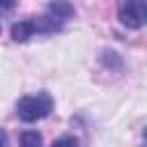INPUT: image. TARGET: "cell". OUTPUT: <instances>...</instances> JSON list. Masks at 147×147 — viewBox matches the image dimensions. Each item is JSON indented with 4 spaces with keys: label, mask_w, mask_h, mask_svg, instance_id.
<instances>
[{
    "label": "cell",
    "mask_w": 147,
    "mask_h": 147,
    "mask_svg": "<svg viewBox=\"0 0 147 147\" xmlns=\"http://www.w3.org/2000/svg\"><path fill=\"white\" fill-rule=\"evenodd\" d=\"M46 14H51L53 18L64 23V21H69L74 16V5H69V2H51L46 7Z\"/></svg>",
    "instance_id": "cell-4"
},
{
    "label": "cell",
    "mask_w": 147,
    "mask_h": 147,
    "mask_svg": "<svg viewBox=\"0 0 147 147\" xmlns=\"http://www.w3.org/2000/svg\"><path fill=\"white\" fill-rule=\"evenodd\" d=\"M32 34H34V25H32V21H18V23L11 25V39L18 41V44L28 41Z\"/></svg>",
    "instance_id": "cell-5"
},
{
    "label": "cell",
    "mask_w": 147,
    "mask_h": 147,
    "mask_svg": "<svg viewBox=\"0 0 147 147\" xmlns=\"http://www.w3.org/2000/svg\"><path fill=\"white\" fill-rule=\"evenodd\" d=\"M7 142H9V140H7V133L0 129V147H7Z\"/></svg>",
    "instance_id": "cell-9"
},
{
    "label": "cell",
    "mask_w": 147,
    "mask_h": 147,
    "mask_svg": "<svg viewBox=\"0 0 147 147\" xmlns=\"http://www.w3.org/2000/svg\"><path fill=\"white\" fill-rule=\"evenodd\" d=\"M32 25H34V32H39V34H51V32H57V30H62V21H57V18H53L51 14H41V16H37V18H32Z\"/></svg>",
    "instance_id": "cell-3"
},
{
    "label": "cell",
    "mask_w": 147,
    "mask_h": 147,
    "mask_svg": "<svg viewBox=\"0 0 147 147\" xmlns=\"http://www.w3.org/2000/svg\"><path fill=\"white\" fill-rule=\"evenodd\" d=\"M51 147H78V140L74 136H60L57 140H53Z\"/></svg>",
    "instance_id": "cell-7"
},
{
    "label": "cell",
    "mask_w": 147,
    "mask_h": 147,
    "mask_svg": "<svg viewBox=\"0 0 147 147\" xmlns=\"http://www.w3.org/2000/svg\"><path fill=\"white\" fill-rule=\"evenodd\" d=\"M41 133L37 131H23L21 133V147H41Z\"/></svg>",
    "instance_id": "cell-6"
},
{
    "label": "cell",
    "mask_w": 147,
    "mask_h": 147,
    "mask_svg": "<svg viewBox=\"0 0 147 147\" xmlns=\"http://www.w3.org/2000/svg\"><path fill=\"white\" fill-rule=\"evenodd\" d=\"M51 110H53V96L48 92L28 94V96H21L16 101V117L25 124H32L37 119L48 117Z\"/></svg>",
    "instance_id": "cell-1"
},
{
    "label": "cell",
    "mask_w": 147,
    "mask_h": 147,
    "mask_svg": "<svg viewBox=\"0 0 147 147\" xmlns=\"http://www.w3.org/2000/svg\"><path fill=\"white\" fill-rule=\"evenodd\" d=\"M117 18H119V23L124 28L140 30L147 23V7L142 2H138V0H124V2H119Z\"/></svg>",
    "instance_id": "cell-2"
},
{
    "label": "cell",
    "mask_w": 147,
    "mask_h": 147,
    "mask_svg": "<svg viewBox=\"0 0 147 147\" xmlns=\"http://www.w3.org/2000/svg\"><path fill=\"white\" fill-rule=\"evenodd\" d=\"M0 32H2V25H0Z\"/></svg>",
    "instance_id": "cell-10"
},
{
    "label": "cell",
    "mask_w": 147,
    "mask_h": 147,
    "mask_svg": "<svg viewBox=\"0 0 147 147\" xmlns=\"http://www.w3.org/2000/svg\"><path fill=\"white\" fill-rule=\"evenodd\" d=\"M14 9V2H0V11H9Z\"/></svg>",
    "instance_id": "cell-8"
}]
</instances>
